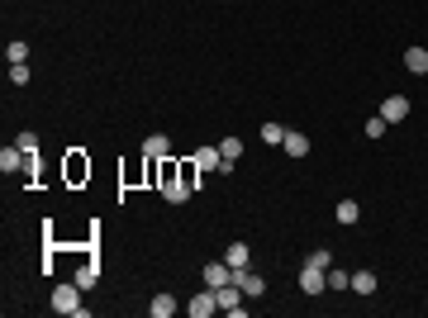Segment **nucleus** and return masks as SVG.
I'll list each match as a JSON object with an SVG mask.
<instances>
[{"label": "nucleus", "mask_w": 428, "mask_h": 318, "mask_svg": "<svg viewBox=\"0 0 428 318\" xmlns=\"http://www.w3.org/2000/svg\"><path fill=\"white\" fill-rule=\"evenodd\" d=\"M262 143L281 148V143H286V129H281V124H262Z\"/></svg>", "instance_id": "412c9836"}, {"label": "nucleus", "mask_w": 428, "mask_h": 318, "mask_svg": "<svg viewBox=\"0 0 428 318\" xmlns=\"http://www.w3.org/2000/svg\"><path fill=\"white\" fill-rule=\"evenodd\" d=\"M234 280L243 285V294H247V299H257V294L267 290V280H262L257 271H247V266H243V271H234Z\"/></svg>", "instance_id": "6e6552de"}, {"label": "nucleus", "mask_w": 428, "mask_h": 318, "mask_svg": "<svg viewBox=\"0 0 428 318\" xmlns=\"http://www.w3.org/2000/svg\"><path fill=\"white\" fill-rule=\"evenodd\" d=\"M404 72L428 77V48H404Z\"/></svg>", "instance_id": "9d476101"}, {"label": "nucleus", "mask_w": 428, "mask_h": 318, "mask_svg": "<svg viewBox=\"0 0 428 318\" xmlns=\"http://www.w3.org/2000/svg\"><path fill=\"white\" fill-rule=\"evenodd\" d=\"M224 262L234 266V271H243V266L252 262V252H247V242H229V252H224Z\"/></svg>", "instance_id": "ddd939ff"}, {"label": "nucleus", "mask_w": 428, "mask_h": 318, "mask_svg": "<svg viewBox=\"0 0 428 318\" xmlns=\"http://www.w3.org/2000/svg\"><path fill=\"white\" fill-rule=\"evenodd\" d=\"M5 57H10V62H24L29 48H24V43H10V48H5Z\"/></svg>", "instance_id": "a878e982"}, {"label": "nucleus", "mask_w": 428, "mask_h": 318, "mask_svg": "<svg viewBox=\"0 0 428 318\" xmlns=\"http://www.w3.org/2000/svg\"><path fill=\"white\" fill-rule=\"evenodd\" d=\"M376 285H381L376 271H352V290L357 294H376Z\"/></svg>", "instance_id": "dca6fc26"}, {"label": "nucleus", "mask_w": 428, "mask_h": 318, "mask_svg": "<svg viewBox=\"0 0 428 318\" xmlns=\"http://www.w3.org/2000/svg\"><path fill=\"white\" fill-rule=\"evenodd\" d=\"M15 148H20V152H38V138H33V133H20Z\"/></svg>", "instance_id": "393cba45"}, {"label": "nucleus", "mask_w": 428, "mask_h": 318, "mask_svg": "<svg viewBox=\"0 0 428 318\" xmlns=\"http://www.w3.org/2000/svg\"><path fill=\"white\" fill-rule=\"evenodd\" d=\"M219 152H224V161H238L243 157V143H238V138H224V143H219Z\"/></svg>", "instance_id": "4be33fe9"}, {"label": "nucleus", "mask_w": 428, "mask_h": 318, "mask_svg": "<svg viewBox=\"0 0 428 318\" xmlns=\"http://www.w3.org/2000/svg\"><path fill=\"white\" fill-rule=\"evenodd\" d=\"M281 152H286V157H309V138H305V133H295V129H286V143H281Z\"/></svg>", "instance_id": "1a4fd4ad"}, {"label": "nucleus", "mask_w": 428, "mask_h": 318, "mask_svg": "<svg viewBox=\"0 0 428 318\" xmlns=\"http://www.w3.org/2000/svg\"><path fill=\"white\" fill-rule=\"evenodd\" d=\"M143 157H171L167 133H148V138H143Z\"/></svg>", "instance_id": "9b49d317"}, {"label": "nucleus", "mask_w": 428, "mask_h": 318, "mask_svg": "<svg viewBox=\"0 0 428 318\" xmlns=\"http://www.w3.org/2000/svg\"><path fill=\"white\" fill-rule=\"evenodd\" d=\"M176 309H181V304H176V299H171V294H167V290H162L158 299L148 304V314H153V318H171V314H176Z\"/></svg>", "instance_id": "4468645a"}, {"label": "nucleus", "mask_w": 428, "mask_h": 318, "mask_svg": "<svg viewBox=\"0 0 428 318\" xmlns=\"http://www.w3.org/2000/svg\"><path fill=\"white\" fill-rule=\"evenodd\" d=\"M162 200H167V205H186V200H190V186H181V181H167V186H162Z\"/></svg>", "instance_id": "2eb2a0df"}, {"label": "nucleus", "mask_w": 428, "mask_h": 318, "mask_svg": "<svg viewBox=\"0 0 428 318\" xmlns=\"http://www.w3.org/2000/svg\"><path fill=\"white\" fill-rule=\"evenodd\" d=\"M20 166H24V152H20V148H5V152H0V171H5V176H15Z\"/></svg>", "instance_id": "f3484780"}, {"label": "nucleus", "mask_w": 428, "mask_h": 318, "mask_svg": "<svg viewBox=\"0 0 428 318\" xmlns=\"http://www.w3.org/2000/svg\"><path fill=\"white\" fill-rule=\"evenodd\" d=\"M381 133H385V119H381V114H376V119H367V138H381Z\"/></svg>", "instance_id": "bb28decb"}, {"label": "nucleus", "mask_w": 428, "mask_h": 318, "mask_svg": "<svg viewBox=\"0 0 428 318\" xmlns=\"http://www.w3.org/2000/svg\"><path fill=\"white\" fill-rule=\"evenodd\" d=\"M195 161H200V171H234L238 161H224V152L219 148H200L195 152Z\"/></svg>", "instance_id": "423d86ee"}, {"label": "nucleus", "mask_w": 428, "mask_h": 318, "mask_svg": "<svg viewBox=\"0 0 428 318\" xmlns=\"http://www.w3.org/2000/svg\"><path fill=\"white\" fill-rule=\"evenodd\" d=\"M300 290L319 299V294L328 290V271H323V266H314V262H305V266H300Z\"/></svg>", "instance_id": "f03ea898"}, {"label": "nucleus", "mask_w": 428, "mask_h": 318, "mask_svg": "<svg viewBox=\"0 0 428 318\" xmlns=\"http://www.w3.org/2000/svg\"><path fill=\"white\" fill-rule=\"evenodd\" d=\"M176 176H181V186L195 190V176H205V171H200V161L190 157V161H181V166H176Z\"/></svg>", "instance_id": "a211bd4d"}, {"label": "nucleus", "mask_w": 428, "mask_h": 318, "mask_svg": "<svg viewBox=\"0 0 428 318\" xmlns=\"http://www.w3.org/2000/svg\"><path fill=\"white\" fill-rule=\"evenodd\" d=\"M95 280H100V271H95L91 262H86V266H77V285H81V290H91Z\"/></svg>", "instance_id": "aec40b11"}, {"label": "nucleus", "mask_w": 428, "mask_h": 318, "mask_svg": "<svg viewBox=\"0 0 428 318\" xmlns=\"http://www.w3.org/2000/svg\"><path fill=\"white\" fill-rule=\"evenodd\" d=\"M81 294H86V290H81L77 280H72V285H57V290H53V309H57V314H72V318H81V314H86Z\"/></svg>", "instance_id": "f257e3e1"}, {"label": "nucleus", "mask_w": 428, "mask_h": 318, "mask_svg": "<svg viewBox=\"0 0 428 318\" xmlns=\"http://www.w3.org/2000/svg\"><path fill=\"white\" fill-rule=\"evenodd\" d=\"M186 314H190V318H210V314H219V294L205 285V290H200V294L186 304Z\"/></svg>", "instance_id": "20e7f679"}, {"label": "nucleus", "mask_w": 428, "mask_h": 318, "mask_svg": "<svg viewBox=\"0 0 428 318\" xmlns=\"http://www.w3.org/2000/svg\"><path fill=\"white\" fill-rule=\"evenodd\" d=\"M357 218H362V209H357V200H343V205H338V223H357Z\"/></svg>", "instance_id": "6ab92c4d"}, {"label": "nucleus", "mask_w": 428, "mask_h": 318, "mask_svg": "<svg viewBox=\"0 0 428 318\" xmlns=\"http://www.w3.org/2000/svg\"><path fill=\"white\" fill-rule=\"evenodd\" d=\"M328 290H352V276L348 271H328Z\"/></svg>", "instance_id": "5701e85b"}, {"label": "nucleus", "mask_w": 428, "mask_h": 318, "mask_svg": "<svg viewBox=\"0 0 428 318\" xmlns=\"http://www.w3.org/2000/svg\"><path fill=\"white\" fill-rule=\"evenodd\" d=\"M10 81H15V86H29V67L24 62H10Z\"/></svg>", "instance_id": "b1692460"}, {"label": "nucleus", "mask_w": 428, "mask_h": 318, "mask_svg": "<svg viewBox=\"0 0 428 318\" xmlns=\"http://www.w3.org/2000/svg\"><path fill=\"white\" fill-rule=\"evenodd\" d=\"M309 262H314V266H323V271H328V266H333V252H328V247H319V252H314Z\"/></svg>", "instance_id": "cd10ccee"}, {"label": "nucleus", "mask_w": 428, "mask_h": 318, "mask_svg": "<svg viewBox=\"0 0 428 318\" xmlns=\"http://www.w3.org/2000/svg\"><path fill=\"white\" fill-rule=\"evenodd\" d=\"M67 181H72V186L91 181V157H86V152H67Z\"/></svg>", "instance_id": "0eeeda50"}, {"label": "nucleus", "mask_w": 428, "mask_h": 318, "mask_svg": "<svg viewBox=\"0 0 428 318\" xmlns=\"http://www.w3.org/2000/svg\"><path fill=\"white\" fill-rule=\"evenodd\" d=\"M224 280H234V266H229V262H214V266H205V285H210V290H219Z\"/></svg>", "instance_id": "f8f14e48"}, {"label": "nucleus", "mask_w": 428, "mask_h": 318, "mask_svg": "<svg viewBox=\"0 0 428 318\" xmlns=\"http://www.w3.org/2000/svg\"><path fill=\"white\" fill-rule=\"evenodd\" d=\"M214 294H219V309H224V314H234V318L243 314V285L238 280H224Z\"/></svg>", "instance_id": "7ed1b4c3"}, {"label": "nucleus", "mask_w": 428, "mask_h": 318, "mask_svg": "<svg viewBox=\"0 0 428 318\" xmlns=\"http://www.w3.org/2000/svg\"><path fill=\"white\" fill-rule=\"evenodd\" d=\"M381 119H385V124H404V119H409V95H385Z\"/></svg>", "instance_id": "39448f33"}]
</instances>
